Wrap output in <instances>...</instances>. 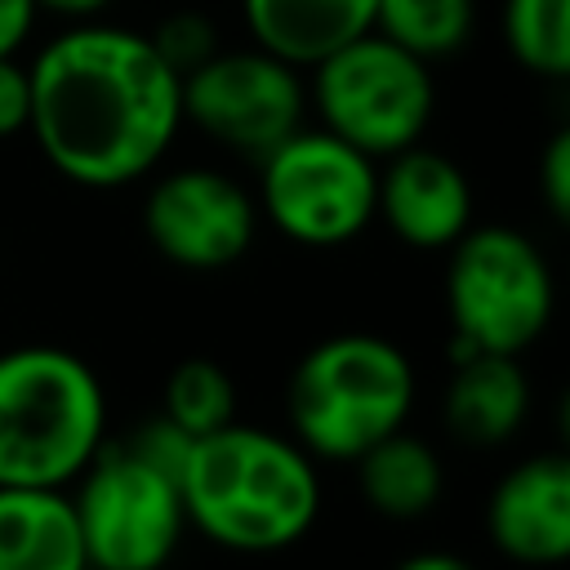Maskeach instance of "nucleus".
I'll return each instance as SVG.
<instances>
[{
	"mask_svg": "<svg viewBox=\"0 0 570 570\" xmlns=\"http://www.w3.org/2000/svg\"><path fill=\"white\" fill-rule=\"evenodd\" d=\"M31 142L45 165L85 191H120L160 169L183 125V76L147 31L67 22L31 62Z\"/></svg>",
	"mask_w": 570,
	"mask_h": 570,
	"instance_id": "obj_1",
	"label": "nucleus"
},
{
	"mask_svg": "<svg viewBox=\"0 0 570 570\" xmlns=\"http://www.w3.org/2000/svg\"><path fill=\"white\" fill-rule=\"evenodd\" d=\"M178 499L187 530L214 548L267 557L312 534L325 485L321 463L289 432L236 419L187 445Z\"/></svg>",
	"mask_w": 570,
	"mask_h": 570,
	"instance_id": "obj_2",
	"label": "nucleus"
},
{
	"mask_svg": "<svg viewBox=\"0 0 570 570\" xmlns=\"http://www.w3.org/2000/svg\"><path fill=\"white\" fill-rule=\"evenodd\" d=\"M107 445V387L58 343L0 352V485L71 490Z\"/></svg>",
	"mask_w": 570,
	"mask_h": 570,
	"instance_id": "obj_3",
	"label": "nucleus"
},
{
	"mask_svg": "<svg viewBox=\"0 0 570 570\" xmlns=\"http://www.w3.org/2000/svg\"><path fill=\"white\" fill-rule=\"evenodd\" d=\"M414 396L419 379L401 343L374 330L325 334L285 379V432L316 463H356L410 423Z\"/></svg>",
	"mask_w": 570,
	"mask_h": 570,
	"instance_id": "obj_4",
	"label": "nucleus"
},
{
	"mask_svg": "<svg viewBox=\"0 0 570 570\" xmlns=\"http://www.w3.org/2000/svg\"><path fill=\"white\" fill-rule=\"evenodd\" d=\"M445 254V316L454 356H525L548 334L557 312V281L539 240L508 223H472Z\"/></svg>",
	"mask_w": 570,
	"mask_h": 570,
	"instance_id": "obj_5",
	"label": "nucleus"
},
{
	"mask_svg": "<svg viewBox=\"0 0 570 570\" xmlns=\"http://www.w3.org/2000/svg\"><path fill=\"white\" fill-rule=\"evenodd\" d=\"M307 116L370 160H387L423 142L436 116L432 62L365 31L307 67Z\"/></svg>",
	"mask_w": 570,
	"mask_h": 570,
	"instance_id": "obj_6",
	"label": "nucleus"
},
{
	"mask_svg": "<svg viewBox=\"0 0 570 570\" xmlns=\"http://www.w3.org/2000/svg\"><path fill=\"white\" fill-rule=\"evenodd\" d=\"M258 218L303 249H343L374 223L379 160L334 138L321 125H303L254 160Z\"/></svg>",
	"mask_w": 570,
	"mask_h": 570,
	"instance_id": "obj_7",
	"label": "nucleus"
},
{
	"mask_svg": "<svg viewBox=\"0 0 570 570\" xmlns=\"http://www.w3.org/2000/svg\"><path fill=\"white\" fill-rule=\"evenodd\" d=\"M67 494L89 570H165L183 548L187 517L178 476L125 441H107Z\"/></svg>",
	"mask_w": 570,
	"mask_h": 570,
	"instance_id": "obj_8",
	"label": "nucleus"
},
{
	"mask_svg": "<svg viewBox=\"0 0 570 570\" xmlns=\"http://www.w3.org/2000/svg\"><path fill=\"white\" fill-rule=\"evenodd\" d=\"M183 125L254 165L307 125V80L258 45H223L183 76Z\"/></svg>",
	"mask_w": 570,
	"mask_h": 570,
	"instance_id": "obj_9",
	"label": "nucleus"
},
{
	"mask_svg": "<svg viewBox=\"0 0 570 570\" xmlns=\"http://www.w3.org/2000/svg\"><path fill=\"white\" fill-rule=\"evenodd\" d=\"M263 232L254 191L214 165H178L142 196V236L178 272H227Z\"/></svg>",
	"mask_w": 570,
	"mask_h": 570,
	"instance_id": "obj_10",
	"label": "nucleus"
},
{
	"mask_svg": "<svg viewBox=\"0 0 570 570\" xmlns=\"http://www.w3.org/2000/svg\"><path fill=\"white\" fill-rule=\"evenodd\" d=\"M472 214H476L472 178L454 156L414 142L379 160L374 223H383L401 245L441 254L472 227Z\"/></svg>",
	"mask_w": 570,
	"mask_h": 570,
	"instance_id": "obj_11",
	"label": "nucleus"
},
{
	"mask_svg": "<svg viewBox=\"0 0 570 570\" xmlns=\"http://www.w3.org/2000/svg\"><path fill=\"white\" fill-rule=\"evenodd\" d=\"M485 539L525 570L570 561V459L557 450L512 463L485 499Z\"/></svg>",
	"mask_w": 570,
	"mask_h": 570,
	"instance_id": "obj_12",
	"label": "nucleus"
},
{
	"mask_svg": "<svg viewBox=\"0 0 570 570\" xmlns=\"http://www.w3.org/2000/svg\"><path fill=\"white\" fill-rule=\"evenodd\" d=\"M530 374L521 356L503 352H463L450 365L445 396H441V423L459 445L494 450L512 441L530 419Z\"/></svg>",
	"mask_w": 570,
	"mask_h": 570,
	"instance_id": "obj_13",
	"label": "nucleus"
},
{
	"mask_svg": "<svg viewBox=\"0 0 570 570\" xmlns=\"http://www.w3.org/2000/svg\"><path fill=\"white\" fill-rule=\"evenodd\" d=\"M249 45L307 71L347 40L374 31V0H240Z\"/></svg>",
	"mask_w": 570,
	"mask_h": 570,
	"instance_id": "obj_14",
	"label": "nucleus"
},
{
	"mask_svg": "<svg viewBox=\"0 0 570 570\" xmlns=\"http://www.w3.org/2000/svg\"><path fill=\"white\" fill-rule=\"evenodd\" d=\"M0 570H89L67 490L0 485Z\"/></svg>",
	"mask_w": 570,
	"mask_h": 570,
	"instance_id": "obj_15",
	"label": "nucleus"
},
{
	"mask_svg": "<svg viewBox=\"0 0 570 570\" xmlns=\"http://www.w3.org/2000/svg\"><path fill=\"white\" fill-rule=\"evenodd\" d=\"M352 468L365 508L383 521H419L445 494V463L436 445H428L410 428L370 445Z\"/></svg>",
	"mask_w": 570,
	"mask_h": 570,
	"instance_id": "obj_16",
	"label": "nucleus"
},
{
	"mask_svg": "<svg viewBox=\"0 0 570 570\" xmlns=\"http://www.w3.org/2000/svg\"><path fill=\"white\" fill-rule=\"evenodd\" d=\"M374 31L423 62H441L472 40L476 0H374Z\"/></svg>",
	"mask_w": 570,
	"mask_h": 570,
	"instance_id": "obj_17",
	"label": "nucleus"
},
{
	"mask_svg": "<svg viewBox=\"0 0 570 570\" xmlns=\"http://www.w3.org/2000/svg\"><path fill=\"white\" fill-rule=\"evenodd\" d=\"M160 419L174 423L183 436H209L236 423V383L209 356H187L165 374L160 387Z\"/></svg>",
	"mask_w": 570,
	"mask_h": 570,
	"instance_id": "obj_18",
	"label": "nucleus"
},
{
	"mask_svg": "<svg viewBox=\"0 0 570 570\" xmlns=\"http://www.w3.org/2000/svg\"><path fill=\"white\" fill-rule=\"evenodd\" d=\"M503 45L539 80L570 76V0H503Z\"/></svg>",
	"mask_w": 570,
	"mask_h": 570,
	"instance_id": "obj_19",
	"label": "nucleus"
},
{
	"mask_svg": "<svg viewBox=\"0 0 570 570\" xmlns=\"http://www.w3.org/2000/svg\"><path fill=\"white\" fill-rule=\"evenodd\" d=\"M147 40L156 45V53H160L178 76L196 71L209 53L223 49L218 22H214L205 9H174V13H165V18L147 31Z\"/></svg>",
	"mask_w": 570,
	"mask_h": 570,
	"instance_id": "obj_20",
	"label": "nucleus"
},
{
	"mask_svg": "<svg viewBox=\"0 0 570 570\" xmlns=\"http://www.w3.org/2000/svg\"><path fill=\"white\" fill-rule=\"evenodd\" d=\"M539 200L543 209L566 223L570 218V129H552V138L539 151Z\"/></svg>",
	"mask_w": 570,
	"mask_h": 570,
	"instance_id": "obj_21",
	"label": "nucleus"
},
{
	"mask_svg": "<svg viewBox=\"0 0 570 570\" xmlns=\"http://www.w3.org/2000/svg\"><path fill=\"white\" fill-rule=\"evenodd\" d=\"M31 125V80L27 62L0 58V138H18Z\"/></svg>",
	"mask_w": 570,
	"mask_h": 570,
	"instance_id": "obj_22",
	"label": "nucleus"
},
{
	"mask_svg": "<svg viewBox=\"0 0 570 570\" xmlns=\"http://www.w3.org/2000/svg\"><path fill=\"white\" fill-rule=\"evenodd\" d=\"M36 0H0V58H18L36 31Z\"/></svg>",
	"mask_w": 570,
	"mask_h": 570,
	"instance_id": "obj_23",
	"label": "nucleus"
},
{
	"mask_svg": "<svg viewBox=\"0 0 570 570\" xmlns=\"http://www.w3.org/2000/svg\"><path fill=\"white\" fill-rule=\"evenodd\" d=\"M116 0H36L40 13H53V18H67V22H89V18H102Z\"/></svg>",
	"mask_w": 570,
	"mask_h": 570,
	"instance_id": "obj_24",
	"label": "nucleus"
},
{
	"mask_svg": "<svg viewBox=\"0 0 570 570\" xmlns=\"http://www.w3.org/2000/svg\"><path fill=\"white\" fill-rule=\"evenodd\" d=\"M392 570H476L472 561H463L459 552H441V548H428V552H410L405 561H396Z\"/></svg>",
	"mask_w": 570,
	"mask_h": 570,
	"instance_id": "obj_25",
	"label": "nucleus"
}]
</instances>
